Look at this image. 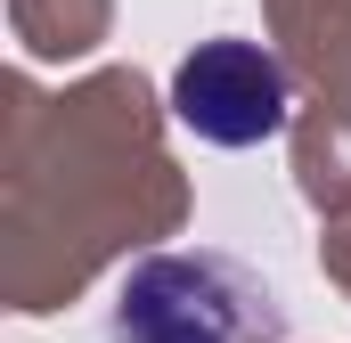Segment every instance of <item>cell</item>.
<instances>
[{"mask_svg": "<svg viewBox=\"0 0 351 343\" xmlns=\"http://www.w3.org/2000/svg\"><path fill=\"white\" fill-rule=\"evenodd\" d=\"M106 343H286V303L221 246L139 254L106 303Z\"/></svg>", "mask_w": 351, "mask_h": 343, "instance_id": "cell-1", "label": "cell"}, {"mask_svg": "<svg viewBox=\"0 0 351 343\" xmlns=\"http://www.w3.org/2000/svg\"><path fill=\"white\" fill-rule=\"evenodd\" d=\"M172 115L196 139H213V147H262V139L286 131V115H294V82H286V66L269 58L262 41L213 33V41H196L180 58Z\"/></svg>", "mask_w": 351, "mask_h": 343, "instance_id": "cell-2", "label": "cell"}]
</instances>
